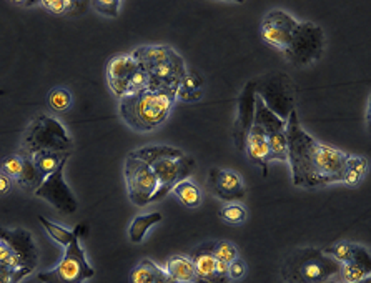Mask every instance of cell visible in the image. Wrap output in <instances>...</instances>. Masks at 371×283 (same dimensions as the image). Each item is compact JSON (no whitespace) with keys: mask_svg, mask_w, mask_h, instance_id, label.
Returning <instances> with one entry per match:
<instances>
[{"mask_svg":"<svg viewBox=\"0 0 371 283\" xmlns=\"http://www.w3.org/2000/svg\"><path fill=\"white\" fill-rule=\"evenodd\" d=\"M348 153L316 142L300 125L297 112L286 120V162H290L295 187L318 189L343 182Z\"/></svg>","mask_w":371,"mask_h":283,"instance_id":"6da1fadb","label":"cell"},{"mask_svg":"<svg viewBox=\"0 0 371 283\" xmlns=\"http://www.w3.org/2000/svg\"><path fill=\"white\" fill-rule=\"evenodd\" d=\"M177 95L169 90H141L125 95L119 102L120 117L137 132H152L165 123L175 105Z\"/></svg>","mask_w":371,"mask_h":283,"instance_id":"7a4b0ae2","label":"cell"},{"mask_svg":"<svg viewBox=\"0 0 371 283\" xmlns=\"http://www.w3.org/2000/svg\"><path fill=\"white\" fill-rule=\"evenodd\" d=\"M150 77L152 90H169L177 95L183 78L189 74L185 60L169 45H145L130 53Z\"/></svg>","mask_w":371,"mask_h":283,"instance_id":"3957f363","label":"cell"},{"mask_svg":"<svg viewBox=\"0 0 371 283\" xmlns=\"http://www.w3.org/2000/svg\"><path fill=\"white\" fill-rule=\"evenodd\" d=\"M72 139L55 117L39 115L24 132L20 155L31 158L37 152L72 153Z\"/></svg>","mask_w":371,"mask_h":283,"instance_id":"277c9868","label":"cell"},{"mask_svg":"<svg viewBox=\"0 0 371 283\" xmlns=\"http://www.w3.org/2000/svg\"><path fill=\"white\" fill-rule=\"evenodd\" d=\"M290 260L285 275L295 283H328L338 278L341 270V264L318 250H305L302 257L291 255Z\"/></svg>","mask_w":371,"mask_h":283,"instance_id":"5b68a950","label":"cell"},{"mask_svg":"<svg viewBox=\"0 0 371 283\" xmlns=\"http://www.w3.org/2000/svg\"><path fill=\"white\" fill-rule=\"evenodd\" d=\"M107 80L119 98L139 94L150 87V77L130 53L112 57L107 64Z\"/></svg>","mask_w":371,"mask_h":283,"instance_id":"8992f818","label":"cell"},{"mask_svg":"<svg viewBox=\"0 0 371 283\" xmlns=\"http://www.w3.org/2000/svg\"><path fill=\"white\" fill-rule=\"evenodd\" d=\"M95 275L87 261L85 252H83L78 235L72 240V243L65 248L64 257L49 272H40L37 275L40 283H83Z\"/></svg>","mask_w":371,"mask_h":283,"instance_id":"52a82bcc","label":"cell"},{"mask_svg":"<svg viewBox=\"0 0 371 283\" xmlns=\"http://www.w3.org/2000/svg\"><path fill=\"white\" fill-rule=\"evenodd\" d=\"M323 47L325 35L322 27L313 22H300L288 49L283 53L295 65H308L322 57Z\"/></svg>","mask_w":371,"mask_h":283,"instance_id":"ba28073f","label":"cell"},{"mask_svg":"<svg viewBox=\"0 0 371 283\" xmlns=\"http://www.w3.org/2000/svg\"><path fill=\"white\" fill-rule=\"evenodd\" d=\"M253 123L266 133L270 145V162H286V120L270 110L260 95L255 97Z\"/></svg>","mask_w":371,"mask_h":283,"instance_id":"9c48e42d","label":"cell"},{"mask_svg":"<svg viewBox=\"0 0 371 283\" xmlns=\"http://www.w3.org/2000/svg\"><path fill=\"white\" fill-rule=\"evenodd\" d=\"M125 183L128 198L137 207L148 205L158 189V180L152 166L130 155L125 160Z\"/></svg>","mask_w":371,"mask_h":283,"instance_id":"30bf717a","label":"cell"},{"mask_svg":"<svg viewBox=\"0 0 371 283\" xmlns=\"http://www.w3.org/2000/svg\"><path fill=\"white\" fill-rule=\"evenodd\" d=\"M193 166L195 160L189 155H183L180 158H164V160L153 164L152 170L158 180V189L153 194L150 203L160 202L169 191L173 190V187L177 183L187 180L191 170H193Z\"/></svg>","mask_w":371,"mask_h":283,"instance_id":"8fae6325","label":"cell"},{"mask_svg":"<svg viewBox=\"0 0 371 283\" xmlns=\"http://www.w3.org/2000/svg\"><path fill=\"white\" fill-rule=\"evenodd\" d=\"M65 164H62L49 177H45V180L42 182V185L33 194H35V197L47 200L50 205L55 207L62 214H74L77 210L78 203L72 190L69 189V185L64 180Z\"/></svg>","mask_w":371,"mask_h":283,"instance_id":"7c38bea8","label":"cell"},{"mask_svg":"<svg viewBox=\"0 0 371 283\" xmlns=\"http://www.w3.org/2000/svg\"><path fill=\"white\" fill-rule=\"evenodd\" d=\"M298 24L293 17L283 10L268 12L261 24V39L270 47L285 52L293 39V33L297 32Z\"/></svg>","mask_w":371,"mask_h":283,"instance_id":"4fadbf2b","label":"cell"},{"mask_svg":"<svg viewBox=\"0 0 371 283\" xmlns=\"http://www.w3.org/2000/svg\"><path fill=\"white\" fill-rule=\"evenodd\" d=\"M0 241H3V243L14 250V253H17V257L22 260L25 268H37L39 250L35 247V241H33L31 232L24 230V228L7 230V228L0 227Z\"/></svg>","mask_w":371,"mask_h":283,"instance_id":"5bb4252c","label":"cell"},{"mask_svg":"<svg viewBox=\"0 0 371 283\" xmlns=\"http://www.w3.org/2000/svg\"><path fill=\"white\" fill-rule=\"evenodd\" d=\"M210 187L212 191L223 202H239L245 197L243 180L239 173L232 172V170H212Z\"/></svg>","mask_w":371,"mask_h":283,"instance_id":"9a60e30c","label":"cell"},{"mask_svg":"<svg viewBox=\"0 0 371 283\" xmlns=\"http://www.w3.org/2000/svg\"><path fill=\"white\" fill-rule=\"evenodd\" d=\"M255 89L257 83L250 82L241 92L240 100H239V120H236L235 127V139H236V147L245 150V142H247V135L252 128L253 123V114H255Z\"/></svg>","mask_w":371,"mask_h":283,"instance_id":"2e32d148","label":"cell"},{"mask_svg":"<svg viewBox=\"0 0 371 283\" xmlns=\"http://www.w3.org/2000/svg\"><path fill=\"white\" fill-rule=\"evenodd\" d=\"M245 150H247L248 157L264 169V175L266 177L270 164V145L268 139H266V133L255 123H252V128H250L247 135Z\"/></svg>","mask_w":371,"mask_h":283,"instance_id":"e0dca14e","label":"cell"},{"mask_svg":"<svg viewBox=\"0 0 371 283\" xmlns=\"http://www.w3.org/2000/svg\"><path fill=\"white\" fill-rule=\"evenodd\" d=\"M190 260L193 261L195 273H197L195 283H228V280H230L228 277H218V275H215L216 260L212 253L195 250L190 255Z\"/></svg>","mask_w":371,"mask_h":283,"instance_id":"ac0fdd59","label":"cell"},{"mask_svg":"<svg viewBox=\"0 0 371 283\" xmlns=\"http://www.w3.org/2000/svg\"><path fill=\"white\" fill-rule=\"evenodd\" d=\"M128 155L133 158H139V160L145 162L152 166L157 162L164 160V158H180L185 155L180 148L170 147V145H145V147L133 150Z\"/></svg>","mask_w":371,"mask_h":283,"instance_id":"d6986e66","label":"cell"},{"mask_svg":"<svg viewBox=\"0 0 371 283\" xmlns=\"http://www.w3.org/2000/svg\"><path fill=\"white\" fill-rule=\"evenodd\" d=\"M165 272L169 273L175 282L195 283V278H197L193 261L190 260V257H172L170 260H166Z\"/></svg>","mask_w":371,"mask_h":283,"instance_id":"ffe728a7","label":"cell"},{"mask_svg":"<svg viewBox=\"0 0 371 283\" xmlns=\"http://www.w3.org/2000/svg\"><path fill=\"white\" fill-rule=\"evenodd\" d=\"M70 153H57V152H37L31 157L33 165L37 166V170L42 173V177H49L50 173H53L62 164H65L69 160Z\"/></svg>","mask_w":371,"mask_h":283,"instance_id":"44dd1931","label":"cell"},{"mask_svg":"<svg viewBox=\"0 0 371 283\" xmlns=\"http://www.w3.org/2000/svg\"><path fill=\"white\" fill-rule=\"evenodd\" d=\"M158 222H162V214H158V212H152V214L137 216L130 225V230H128L130 240L133 243H141V240H144L145 235H147L148 228Z\"/></svg>","mask_w":371,"mask_h":283,"instance_id":"7402d4cb","label":"cell"},{"mask_svg":"<svg viewBox=\"0 0 371 283\" xmlns=\"http://www.w3.org/2000/svg\"><path fill=\"white\" fill-rule=\"evenodd\" d=\"M371 266L360 264V261H347L341 264V270L338 275L340 283H360L370 278Z\"/></svg>","mask_w":371,"mask_h":283,"instance_id":"603a6c76","label":"cell"},{"mask_svg":"<svg viewBox=\"0 0 371 283\" xmlns=\"http://www.w3.org/2000/svg\"><path fill=\"white\" fill-rule=\"evenodd\" d=\"M172 191L177 195V198L180 200L183 205L189 208H195L202 203V194H200V189L193 182H190L189 178L177 183Z\"/></svg>","mask_w":371,"mask_h":283,"instance_id":"cb8c5ba5","label":"cell"},{"mask_svg":"<svg viewBox=\"0 0 371 283\" xmlns=\"http://www.w3.org/2000/svg\"><path fill=\"white\" fill-rule=\"evenodd\" d=\"M200 252H208L215 257V260H223L227 264H230L232 260H235L239 257V250L230 241H208L207 245H202V247L197 248Z\"/></svg>","mask_w":371,"mask_h":283,"instance_id":"d4e9b609","label":"cell"},{"mask_svg":"<svg viewBox=\"0 0 371 283\" xmlns=\"http://www.w3.org/2000/svg\"><path fill=\"white\" fill-rule=\"evenodd\" d=\"M45 178L42 177V173L37 170V166L33 165V162L28 157H24V164H22V172H20L19 178H17V183L24 189H31L35 191L42 185Z\"/></svg>","mask_w":371,"mask_h":283,"instance_id":"484cf974","label":"cell"},{"mask_svg":"<svg viewBox=\"0 0 371 283\" xmlns=\"http://www.w3.org/2000/svg\"><path fill=\"white\" fill-rule=\"evenodd\" d=\"M39 222L44 225L45 232H47L49 235L52 237L57 243H60L64 248H67L70 243H72V240L78 235V230H80V228L69 230V228H64V227H60V225L50 222V220L45 218V216H39Z\"/></svg>","mask_w":371,"mask_h":283,"instance_id":"4316f807","label":"cell"},{"mask_svg":"<svg viewBox=\"0 0 371 283\" xmlns=\"http://www.w3.org/2000/svg\"><path fill=\"white\" fill-rule=\"evenodd\" d=\"M366 170H368V160L365 157H353L348 155L347 160V170H345L343 182L347 185H358L363 180Z\"/></svg>","mask_w":371,"mask_h":283,"instance_id":"83f0119b","label":"cell"},{"mask_svg":"<svg viewBox=\"0 0 371 283\" xmlns=\"http://www.w3.org/2000/svg\"><path fill=\"white\" fill-rule=\"evenodd\" d=\"M158 270L160 266H157L152 260H141L130 273V283H153L157 278Z\"/></svg>","mask_w":371,"mask_h":283,"instance_id":"f1b7e54d","label":"cell"},{"mask_svg":"<svg viewBox=\"0 0 371 283\" xmlns=\"http://www.w3.org/2000/svg\"><path fill=\"white\" fill-rule=\"evenodd\" d=\"M47 102L49 107L52 108L53 112H58V114H60V112H67L70 107H72V94H70L67 89L58 87V89L50 90Z\"/></svg>","mask_w":371,"mask_h":283,"instance_id":"f546056e","label":"cell"},{"mask_svg":"<svg viewBox=\"0 0 371 283\" xmlns=\"http://www.w3.org/2000/svg\"><path fill=\"white\" fill-rule=\"evenodd\" d=\"M220 216L227 223L232 225H240L247 220V208L240 203H230V205H225L220 212Z\"/></svg>","mask_w":371,"mask_h":283,"instance_id":"4dcf8cb0","label":"cell"},{"mask_svg":"<svg viewBox=\"0 0 371 283\" xmlns=\"http://www.w3.org/2000/svg\"><path fill=\"white\" fill-rule=\"evenodd\" d=\"M39 3L45 8V10H49L50 14L62 15L74 10L80 2H74V0H40Z\"/></svg>","mask_w":371,"mask_h":283,"instance_id":"1f68e13d","label":"cell"},{"mask_svg":"<svg viewBox=\"0 0 371 283\" xmlns=\"http://www.w3.org/2000/svg\"><path fill=\"white\" fill-rule=\"evenodd\" d=\"M0 265L12 270L25 268L22 265V260H20V258L17 257V253H14V250L3 243V241H0Z\"/></svg>","mask_w":371,"mask_h":283,"instance_id":"d6a6232c","label":"cell"},{"mask_svg":"<svg viewBox=\"0 0 371 283\" xmlns=\"http://www.w3.org/2000/svg\"><path fill=\"white\" fill-rule=\"evenodd\" d=\"M22 164H24L22 155H10V157H7L2 164H0V166H2L3 173L8 175L10 178H14V180H17L20 172H22Z\"/></svg>","mask_w":371,"mask_h":283,"instance_id":"836d02e7","label":"cell"},{"mask_svg":"<svg viewBox=\"0 0 371 283\" xmlns=\"http://www.w3.org/2000/svg\"><path fill=\"white\" fill-rule=\"evenodd\" d=\"M33 270L31 268H19V270H12L7 268V266L0 265V283H19L22 278L31 275Z\"/></svg>","mask_w":371,"mask_h":283,"instance_id":"e575fe53","label":"cell"},{"mask_svg":"<svg viewBox=\"0 0 371 283\" xmlns=\"http://www.w3.org/2000/svg\"><path fill=\"white\" fill-rule=\"evenodd\" d=\"M94 8L107 17H117L120 10V2L119 0H95Z\"/></svg>","mask_w":371,"mask_h":283,"instance_id":"d590c367","label":"cell"},{"mask_svg":"<svg viewBox=\"0 0 371 283\" xmlns=\"http://www.w3.org/2000/svg\"><path fill=\"white\" fill-rule=\"evenodd\" d=\"M245 273H247V264L240 257H236L235 260H232L228 264V278L240 280L241 277H245Z\"/></svg>","mask_w":371,"mask_h":283,"instance_id":"8d00e7d4","label":"cell"},{"mask_svg":"<svg viewBox=\"0 0 371 283\" xmlns=\"http://www.w3.org/2000/svg\"><path fill=\"white\" fill-rule=\"evenodd\" d=\"M200 85H202V78L195 74H187L185 78H183L180 89L183 90H200Z\"/></svg>","mask_w":371,"mask_h":283,"instance_id":"74e56055","label":"cell"},{"mask_svg":"<svg viewBox=\"0 0 371 283\" xmlns=\"http://www.w3.org/2000/svg\"><path fill=\"white\" fill-rule=\"evenodd\" d=\"M202 95H203L202 89H200V90L178 89L177 90V97H180L182 100H185V102H193V100H200V98H202Z\"/></svg>","mask_w":371,"mask_h":283,"instance_id":"f35d334b","label":"cell"},{"mask_svg":"<svg viewBox=\"0 0 371 283\" xmlns=\"http://www.w3.org/2000/svg\"><path fill=\"white\" fill-rule=\"evenodd\" d=\"M10 189H12V178L3 172H0V197H2V195H7Z\"/></svg>","mask_w":371,"mask_h":283,"instance_id":"ab89813d","label":"cell"},{"mask_svg":"<svg viewBox=\"0 0 371 283\" xmlns=\"http://www.w3.org/2000/svg\"><path fill=\"white\" fill-rule=\"evenodd\" d=\"M215 275H218V277H228V264H227V261L216 260Z\"/></svg>","mask_w":371,"mask_h":283,"instance_id":"60d3db41","label":"cell"},{"mask_svg":"<svg viewBox=\"0 0 371 283\" xmlns=\"http://www.w3.org/2000/svg\"><path fill=\"white\" fill-rule=\"evenodd\" d=\"M153 283H178V282H175L173 278L165 272V270L160 268V270H158L157 278H155V282H153Z\"/></svg>","mask_w":371,"mask_h":283,"instance_id":"b9f144b4","label":"cell"},{"mask_svg":"<svg viewBox=\"0 0 371 283\" xmlns=\"http://www.w3.org/2000/svg\"><path fill=\"white\" fill-rule=\"evenodd\" d=\"M360 283H370V278H366V280H363V282H360Z\"/></svg>","mask_w":371,"mask_h":283,"instance_id":"7bdbcfd3","label":"cell"}]
</instances>
